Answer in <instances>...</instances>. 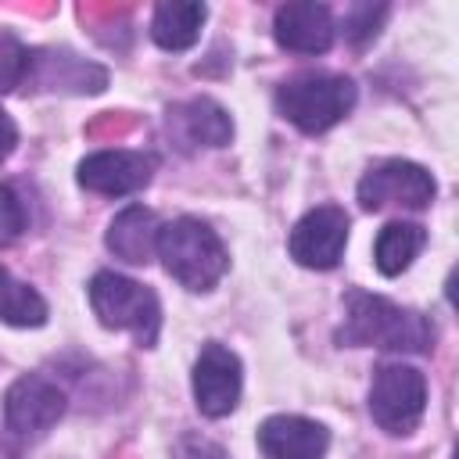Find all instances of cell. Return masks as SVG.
I'll return each instance as SVG.
<instances>
[{"instance_id": "1", "label": "cell", "mask_w": 459, "mask_h": 459, "mask_svg": "<svg viewBox=\"0 0 459 459\" xmlns=\"http://www.w3.org/2000/svg\"><path fill=\"white\" fill-rule=\"evenodd\" d=\"M337 341L387 348V351H427L434 341V326L412 308L355 290L348 294V312H344V326L337 330Z\"/></svg>"}, {"instance_id": "2", "label": "cell", "mask_w": 459, "mask_h": 459, "mask_svg": "<svg viewBox=\"0 0 459 459\" xmlns=\"http://www.w3.org/2000/svg\"><path fill=\"white\" fill-rule=\"evenodd\" d=\"M154 255L161 258L165 273L176 283H183L186 290H212L230 269V255H226L219 233L194 215H179V219L165 222L158 230Z\"/></svg>"}, {"instance_id": "3", "label": "cell", "mask_w": 459, "mask_h": 459, "mask_svg": "<svg viewBox=\"0 0 459 459\" xmlns=\"http://www.w3.org/2000/svg\"><path fill=\"white\" fill-rule=\"evenodd\" d=\"M276 108L290 126L316 136L355 108V82L333 72H301L276 90Z\"/></svg>"}, {"instance_id": "4", "label": "cell", "mask_w": 459, "mask_h": 459, "mask_svg": "<svg viewBox=\"0 0 459 459\" xmlns=\"http://www.w3.org/2000/svg\"><path fill=\"white\" fill-rule=\"evenodd\" d=\"M90 305L108 330H129L140 348H154L161 330V305L151 287L104 269L90 280Z\"/></svg>"}, {"instance_id": "5", "label": "cell", "mask_w": 459, "mask_h": 459, "mask_svg": "<svg viewBox=\"0 0 459 459\" xmlns=\"http://www.w3.org/2000/svg\"><path fill=\"white\" fill-rule=\"evenodd\" d=\"M427 409V380L409 362H384L369 384V416L387 434H412Z\"/></svg>"}, {"instance_id": "6", "label": "cell", "mask_w": 459, "mask_h": 459, "mask_svg": "<svg viewBox=\"0 0 459 459\" xmlns=\"http://www.w3.org/2000/svg\"><path fill=\"white\" fill-rule=\"evenodd\" d=\"M434 176L416 165V161H402L391 158L377 169H369L359 179V204L366 212H380L387 204H402V208H427L434 201Z\"/></svg>"}, {"instance_id": "7", "label": "cell", "mask_w": 459, "mask_h": 459, "mask_svg": "<svg viewBox=\"0 0 459 459\" xmlns=\"http://www.w3.org/2000/svg\"><path fill=\"white\" fill-rule=\"evenodd\" d=\"M348 244V215L337 204L305 212L290 230V258L305 269H333Z\"/></svg>"}, {"instance_id": "8", "label": "cell", "mask_w": 459, "mask_h": 459, "mask_svg": "<svg viewBox=\"0 0 459 459\" xmlns=\"http://www.w3.org/2000/svg\"><path fill=\"white\" fill-rule=\"evenodd\" d=\"M65 416V391L47 377H18L4 394V420L7 430L18 437H39Z\"/></svg>"}, {"instance_id": "9", "label": "cell", "mask_w": 459, "mask_h": 459, "mask_svg": "<svg viewBox=\"0 0 459 459\" xmlns=\"http://www.w3.org/2000/svg\"><path fill=\"white\" fill-rule=\"evenodd\" d=\"M194 402L208 420L230 416L240 402V359L219 341H208L194 362Z\"/></svg>"}, {"instance_id": "10", "label": "cell", "mask_w": 459, "mask_h": 459, "mask_svg": "<svg viewBox=\"0 0 459 459\" xmlns=\"http://www.w3.org/2000/svg\"><path fill=\"white\" fill-rule=\"evenodd\" d=\"M154 158L143 151H97L79 161V186L104 194V197H126L151 183Z\"/></svg>"}, {"instance_id": "11", "label": "cell", "mask_w": 459, "mask_h": 459, "mask_svg": "<svg viewBox=\"0 0 459 459\" xmlns=\"http://www.w3.org/2000/svg\"><path fill=\"white\" fill-rule=\"evenodd\" d=\"M333 14L326 4L316 0H298V4H283L273 18V36L283 50L294 54H326L333 43Z\"/></svg>"}, {"instance_id": "12", "label": "cell", "mask_w": 459, "mask_h": 459, "mask_svg": "<svg viewBox=\"0 0 459 459\" xmlns=\"http://www.w3.org/2000/svg\"><path fill=\"white\" fill-rule=\"evenodd\" d=\"M330 434L305 416H269L258 427V448L265 459H323Z\"/></svg>"}, {"instance_id": "13", "label": "cell", "mask_w": 459, "mask_h": 459, "mask_svg": "<svg viewBox=\"0 0 459 459\" xmlns=\"http://www.w3.org/2000/svg\"><path fill=\"white\" fill-rule=\"evenodd\" d=\"M158 230H161V222H158V215L151 208L129 204L111 219L104 244H108V251L115 258H122L129 265H147L154 258V251H158Z\"/></svg>"}, {"instance_id": "14", "label": "cell", "mask_w": 459, "mask_h": 459, "mask_svg": "<svg viewBox=\"0 0 459 459\" xmlns=\"http://www.w3.org/2000/svg\"><path fill=\"white\" fill-rule=\"evenodd\" d=\"M36 72H29V79H36L47 90H72V93H100L108 82V72L68 54V50H50V54H36L32 57Z\"/></svg>"}, {"instance_id": "15", "label": "cell", "mask_w": 459, "mask_h": 459, "mask_svg": "<svg viewBox=\"0 0 459 459\" xmlns=\"http://www.w3.org/2000/svg\"><path fill=\"white\" fill-rule=\"evenodd\" d=\"M208 7L197 0H165L151 14V36L161 50H190L201 39Z\"/></svg>"}, {"instance_id": "16", "label": "cell", "mask_w": 459, "mask_h": 459, "mask_svg": "<svg viewBox=\"0 0 459 459\" xmlns=\"http://www.w3.org/2000/svg\"><path fill=\"white\" fill-rule=\"evenodd\" d=\"M172 126L179 129V136L186 143H201V147H222L233 136L230 115L208 97H194V100L179 104L172 111Z\"/></svg>"}, {"instance_id": "17", "label": "cell", "mask_w": 459, "mask_h": 459, "mask_svg": "<svg viewBox=\"0 0 459 459\" xmlns=\"http://www.w3.org/2000/svg\"><path fill=\"white\" fill-rule=\"evenodd\" d=\"M423 244H427V230L420 222H387L377 237L373 262L384 276H398L412 265V258L423 251Z\"/></svg>"}, {"instance_id": "18", "label": "cell", "mask_w": 459, "mask_h": 459, "mask_svg": "<svg viewBox=\"0 0 459 459\" xmlns=\"http://www.w3.org/2000/svg\"><path fill=\"white\" fill-rule=\"evenodd\" d=\"M0 319L11 326H43L47 323V301L22 280H14L0 265Z\"/></svg>"}, {"instance_id": "19", "label": "cell", "mask_w": 459, "mask_h": 459, "mask_svg": "<svg viewBox=\"0 0 459 459\" xmlns=\"http://www.w3.org/2000/svg\"><path fill=\"white\" fill-rule=\"evenodd\" d=\"M29 65H32V54L11 32H0V93H11L18 82H25Z\"/></svg>"}, {"instance_id": "20", "label": "cell", "mask_w": 459, "mask_h": 459, "mask_svg": "<svg viewBox=\"0 0 459 459\" xmlns=\"http://www.w3.org/2000/svg\"><path fill=\"white\" fill-rule=\"evenodd\" d=\"M384 14H387V7H373V4H359V7H351V11L344 14V36H348L351 43H366V39H373L377 29H380V22H384Z\"/></svg>"}, {"instance_id": "21", "label": "cell", "mask_w": 459, "mask_h": 459, "mask_svg": "<svg viewBox=\"0 0 459 459\" xmlns=\"http://www.w3.org/2000/svg\"><path fill=\"white\" fill-rule=\"evenodd\" d=\"M25 230V204L14 194V186H0V247L18 240Z\"/></svg>"}, {"instance_id": "22", "label": "cell", "mask_w": 459, "mask_h": 459, "mask_svg": "<svg viewBox=\"0 0 459 459\" xmlns=\"http://www.w3.org/2000/svg\"><path fill=\"white\" fill-rule=\"evenodd\" d=\"M179 459H222V452L215 445H208V441H183Z\"/></svg>"}, {"instance_id": "23", "label": "cell", "mask_w": 459, "mask_h": 459, "mask_svg": "<svg viewBox=\"0 0 459 459\" xmlns=\"http://www.w3.org/2000/svg\"><path fill=\"white\" fill-rule=\"evenodd\" d=\"M14 143H18V129H14V122L7 118V111L0 108V161L14 151Z\"/></svg>"}]
</instances>
